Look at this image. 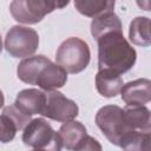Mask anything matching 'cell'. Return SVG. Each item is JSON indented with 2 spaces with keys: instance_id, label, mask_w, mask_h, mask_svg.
Listing matches in <instances>:
<instances>
[{
  "instance_id": "cell-21",
  "label": "cell",
  "mask_w": 151,
  "mask_h": 151,
  "mask_svg": "<svg viewBox=\"0 0 151 151\" xmlns=\"http://www.w3.org/2000/svg\"><path fill=\"white\" fill-rule=\"evenodd\" d=\"M53 1H54L55 7H57L58 9H61V8L66 7V6L68 5V2H70V0H53Z\"/></svg>"
},
{
  "instance_id": "cell-9",
  "label": "cell",
  "mask_w": 151,
  "mask_h": 151,
  "mask_svg": "<svg viewBox=\"0 0 151 151\" xmlns=\"http://www.w3.org/2000/svg\"><path fill=\"white\" fill-rule=\"evenodd\" d=\"M29 114L22 112L15 104L8 105L0 114V142L9 143L14 139L17 131L24 130V127L31 120Z\"/></svg>"
},
{
  "instance_id": "cell-7",
  "label": "cell",
  "mask_w": 151,
  "mask_h": 151,
  "mask_svg": "<svg viewBox=\"0 0 151 151\" xmlns=\"http://www.w3.org/2000/svg\"><path fill=\"white\" fill-rule=\"evenodd\" d=\"M54 9L57 7L53 0H12L9 5L13 19L27 25L40 22Z\"/></svg>"
},
{
  "instance_id": "cell-11",
  "label": "cell",
  "mask_w": 151,
  "mask_h": 151,
  "mask_svg": "<svg viewBox=\"0 0 151 151\" xmlns=\"http://www.w3.org/2000/svg\"><path fill=\"white\" fill-rule=\"evenodd\" d=\"M46 103V92L38 88H25L20 91L14 104L25 113L33 116L40 114Z\"/></svg>"
},
{
  "instance_id": "cell-14",
  "label": "cell",
  "mask_w": 151,
  "mask_h": 151,
  "mask_svg": "<svg viewBox=\"0 0 151 151\" xmlns=\"http://www.w3.org/2000/svg\"><path fill=\"white\" fill-rule=\"evenodd\" d=\"M58 134L61 139L63 147L66 150H76L78 144L84 139V137L87 134L86 127L77 120H68L64 122L60 126Z\"/></svg>"
},
{
  "instance_id": "cell-6",
  "label": "cell",
  "mask_w": 151,
  "mask_h": 151,
  "mask_svg": "<svg viewBox=\"0 0 151 151\" xmlns=\"http://www.w3.org/2000/svg\"><path fill=\"white\" fill-rule=\"evenodd\" d=\"M96 124L107 140L113 145H119L122 137L130 130L123 117V109L117 105H106L98 110Z\"/></svg>"
},
{
  "instance_id": "cell-1",
  "label": "cell",
  "mask_w": 151,
  "mask_h": 151,
  "mask_svg": "<svg viewBox=\"0 0 151 151\" xmlns=\"http://www.w3.org/2000/svg\"><path fill=\"white\" fill-rule=\"evenodd\" d=\"M17 74L21 81L38 85L44 91L58 90L67 81V72L41 54L27 57L19 63Z\"/></svg>"
},
{
  "instance_id": "cell-23",
  "label": "cell",
  "mask_w": 151,
  "mask_h": 151,
  "mask_svg": "<svg viewBox=\"0 0 151 151\" xmlns=\"http://www.w3.org/2000/svg\"><path fill=\"white\" fill-rule=\"evenodd\" d=\"M2 51V40H1V35H0V53Z\"/></svg>"
},
{
  "instance_id": "cell-13",
  "label": "cell",
  "mask_w": 151,
  "mask_h": 151,
  "mask_svg": "<svg viewBox=\"0 0 151 151\" xmlns=\"http://www.w3.org/2000/svg\"><path fill=\"white\" fill-rule=\"evenodd\" d=\"M123 117L126 125L133 130L151 131L150 110L144 105H126L123 109Z\"/></svg>"
},
{
  "instance_id": "cell-3",
  "label": "cell",
  "mask_w": 151,
  "mask_h": 151,
  "mask_svg": "<svg viewBox=\"0 0 151 151\" xmlns=\"http://www.w3.org/2000/svg\"><path fill=\"white\" fill-rule=\"evenodd\" d=\"M55 60L67 73L84 71L91 60V51L87 42L80 38L71 37L64 40L57 50Z\"/></svg>"
},
{
  "instance_id": "cell-20",
  "label": "cell",
  "mask_w": 151,
  "mask_h": 151,
  "mask_svg": "<svg viewBox=\"0 0 151 151\" xmlns=\"http://www.w3.org/2000/svg\"><path fill=\"white\" fill-rule=\"evenodd\" d=\"M137 5L139 6V8L144 9V11H150V0H136Z\"/></svg>"
},
{
  "instance_id": "cell-2",
  "label": "cell",
  "mask_w": 151,
  "mask_h": 151,
  "mask_svg": "<svg viewBox=\"0 0 151 151\" xmlns=\"http://www.w3.org/2000/svg\"><path fill=\"white\" fill-rule=\"evenodd\" d=\"M98 68L118 73L130 71L137 59L136 50L124 38L123 32H109L98 40Z\"/></svg>"
},
{
  "instance_id": "cell-5",
  "label": "cell",
  "mask_w": 151,
  "mask_h": 151,
  "mask_svg": "<svg viewBox=\"0 0 151 151\" xmlns=\"http://www.w3.org/2000/svg\"><path fill=\"white\" fill-rule=\"evenodd\" d=\"M39 46V35L35 29L15 25L6 34L5 48L13 58H27L35 53Z\"/></svg>"
},
{
  "instance_id": "cell-18",
  "label": "cell",
  "mask_w": 151,
  "mask_h": 151,
  "mask_svg": "<svg viewBox=\"0 0 151 151\" xmlns=\"http://www.w3.org/2000/svg\"><path fill=\"white\" fill-rule=\"evenodd\" d=\"M76 9L88 18L98 17L114 8V0H74Z\"/></svg>"
},
{
  "instance_id": "cell-12",
  "label": "cell",
  "mask_w": 151,
  "mask_h": 151,
  "mask_svg": "<svg viewBox=\"0 0 151 151\" xmlns=\"http://www.w3.org/2000/svg\"><path fill=\"white\" fill-rule=\"evenodd\" d=\"M124 81L120 73L112 70H99L96 74V88L100 96L105 98L116 97L123 86Z\"/></svg>"
},
{
  "instance_id": "cell-15",
  "label": "cell",
  "mask_w": 151,
  "mask_h": 151,
  "mask_svg": "<svg viewBox=\"0 0 151 151\" xmlns=\"http://www.w3.org/2000/svg\"><path fill=\"white\" fill-rule=\"evenodd\" d=\"M114 31L123 32V26L119 17L112 11L94 17L91 22V34L96 40H98L101 35Z\"/></svg>"
},
{
  "instance_id": "cell-16",
  "label": "cell",
  "mask_w": 151,
  "mask_h": 151,
  "mask_svg": "<svg viewBox=\"0 0 151 151\" xmlns=\"http://www.w3.org/2000/svg\"><path fill=\"white\" fill-rule=\"evenodd\" d=\"M151 134L146 131L130 129L120 139L119 147L127 151H149L151 147Z\"/></svg>"
},
{
  "instance_id": "cell-19",
  "label": "cell",
  "mask_w": 151,
  "mask_h": 151,
  "mask_svg": "<svg viewBox=\"0 0 151 151\" xmlns=\"http://www.w3.org/2000/svg\"><path fill=\"white\" fill-rule=\"evenodd\" d=\"M84 150H101V145L98 143L97 139L86 134L84 139L76 147V151H84Z\"/></svg>"
},
{
  "instance_id": "cell-4",
  "label": "cell",
  "mask_w": 151,
  "mask_h": 151,
  "mask_svg": "<svg viewBox=\"0 0 151 151\" xmlns=\"http://www.w3.org/2000/svg\"><path fill=\"white\" fill-rule=\"evenodd\" d=\"M22 142L32 149L59 151L63 149L61 139L57 131L44 118L31 119L24 127Z\"/></svg>"
},
{
  "instance_id": "cell-17",
  "label": "cell",
  "mask_w": 151,
  "mask_h": 151,
  "mask_svg": "<svg viewBox=\"0 0 151 151\" xmlns=\"http://www.w3.org/2000/svg\"><path fill=\"white\" fill-rule=\"evenodd\" d=\"M129 38L132 44L142 47H147L151 45L150 35V19L146 17L134 18L129 28Z\"/></svg>"
},
{
  "instance_id": "cell-8",
  "label": "cell",
  "mask_w": 151,
  "mask_h": 151,
  "mask_svg": "<svg viewBox=\"0 0 151 151\" xmlns=\"http://www.w3.org/2000/svg\"><path fill=\"white\" fill-rule=\"evenodd\" d=\"M79 107L76 101L66 98L61 92L57 90L46 91V103L42 112L44 117H47L55 122H68L78 116Z\"/></svg>"
},
{
  "instance_id": "cell-10",
  "label": "cell",
  "mask_w": 151,
  "mask_h": 151,
  "mask_svg": "<svg viewBox=\"0 0 151 151\" xmlns=\"http://www.w3.org/2000/svg\"><path fill=\"white\" fill-rule=\"evenodd\" d=\"M120 96L126 105H145L151 100V81L140 78L123 84Z\"/></svg>"
},
{
  "instance_id": "cell-22",
  "label": "cell",
  "mask_w": 151,
  "mask_h": 151,
  "mask_svg": "<svg viewBox=\"0 0 151 151\" xmlns=\"http://www.w3.org/2000/svg\"><path fill=\"white\" fill-rule=\"evenodd\" d=\"M4 104H5V97H4V93H2V91L0 90V109L4 106Z\"/></svg>"
}]
</instances>
